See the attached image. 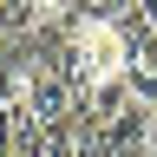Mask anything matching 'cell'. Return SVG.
<instances>
[{
  "instance_id": "7a4b0ae2",
  "label": "cell",
  "mask_w": 157,
  "mask_h": 157,
  "mask_svg": "<svg viewBox=\"0 0 157 157\" xmlns=\"http://www.w3.org/2000/svg\"><path fill=\"white\" fill-rule=\"evenodd\" d=\"M151 124L157 118L144 105H131L118 124H105V157H151Z\"/></svg>"
},
{
  "instance_id": "6da1fadb",
  "label": "cell",
  "mask_w": 157,
  "mask_h": 157,
  "mask_svg": "<svg viewBox=\"0 0 157 157\" xmlns=\"http://www.w3.org/2000/svg\"><path fill=\"white\" fill-rule=\"evenodd\" d=\"M20 105H26L39 124H59V131H72L78 105H85V92L59 72V59L39 46V33L26 39V52H20Z\"/></svg>"
},
{
  "instance_id": "3957f363",
  "label": "cell",
  "mask_w": 157,
  "mask_h": 157,
  "mask_svg": "<svg viewBox=\"0 0 157 157\" xmlns=\"http://www.w3.org/2000/svg\"><path fill=\"white\" fill-rule=\"evenodd\" d=\"M39 13L46 7H33V0H0V39H20V46H26L39 33Z\"/></svg>"
},
{
  "instance_id": "277c9868",
  "label": "cell",
  "mask_w": 157,
  "mask_h": 157,
  "mask_svg": "<svg viewBox=\"0 0 157 157\" xmlns=\"http://www.w3.org/2000/svg\"><path fill=\"white\" fill-rule=\"evenodd\" d=\"M20 39H0V111H13L20 105Z\"/></svg>"
}]
</instances>
